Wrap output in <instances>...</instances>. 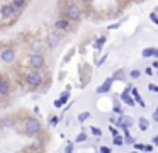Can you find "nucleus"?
<instances>
[{
  "label": "nucleus",
  "instance_id": "f257e3e1",
  "mask_svg": "<svg viewBox=\"0 0 158 153\" xmlns=\"http://www.w3.org/2000/svg\"><path fill=\"white\" fill-rule=\"evenodd\" d=\"M41 121L36 118H27L26 119V123H24V131L27 133L29 136H34L38 133L41 131Z\"/></svg>",
  "mask_w": 158,
  "mask_h": 153
},
{
  "label": "nucleus",
  "instance_id": "f03ea898",
  "mask_svg": "<svg viewBox=\"0 0 158 153\" xmlns=\"http://www.w3.org/2000/svg\"><path fill=\"white\" fill-rule=\"evenodd\" d=\"M26 84L29 85V87H39V85L43 84V73L39 71V70H31L29 73H26Z\"/></svg>",
  "mask_w": 158,
  "mask_h": 153
},
{
  "label": "nucleus",
  "instance_id": "7ed1b4c3",
  "mask_svg": "<svg viewBox=\"0 0 158 153\" xmlns=\"http://www.w3.org/2000/svg\"><path fill=\"white\" fill-rule=\"evenodd\" d=\"M46 65V60H44V55L43 53H32L29 56V66L32 70H39L41 71Z\"/></svg>",
  "mask_w": 158,
  "mask_h": 153
},
{
  "label": "nucleus",
  "instance_id": "20e7f679",
  "mask_svg": "<svg viewBox=\"0 0 158 153\" xmlns=\"http://www.w3.org/2000/svg\"><path fill=\"white\" fill-rule=\"evenodd\" d=\"M65 14H66L68 21H78L82 17V9L78 7L76 4H68L66 9H65Z\"/></svg>",
  "mask_w": 158,
  "mask_h": 153
},
{
  "label": "nucleus",
  "instance_id": "39448f33",
  "mask_svg": "<svg viewBox=\"0 0 158 153\" xmlns=\"http://www.w3.org/2000/svg\"><path fill=\"white\" fill-rule=\"evenodd\" d=\"M15 49L12 46H5L0 49V60L4 63H14L15 61Z\"/></svg>",
  "mask_w": 158,
  "mask_h": 153
},
{
  "label": "nucleus",
  "instance_id": "423d86ee",
  "mask_svg": "<svg viewBox=\"0 0 158 153\" xmlns=\"http://www.w3.org/2000/svg\"><path fill=\"white\" fill-rule=\"evenodd\" d=\"M10 94V80L7 76L0 75V97H7Z\"/></svg>",
  "mask_w": 158,
  "mask_h": 153
},
{
  "label": "nucleus",
  "instance_id": "0eeeda50",
  "mask_svg": "<svg viewBox=\"0 0 158 153\" xmlns=\"http://www.w3.org/2000/svg\"><path fill=\"white\" fill-rule=\"evenodd\" d=\"M60 41H61V34L58 32V31H49L48 32V46L49 48H56L58 44H60Z\"/></svg>",
  "mask_w": 158,
  "mask_h": 153
},
{
  "label": "nucleus",
  "instance_id": "6e6552de",
  "mask_svg": "<svg viewBox=\"0 0 158 153\" xmlns=\"http://www.w3.org/2000/svg\"><path fill=\"white\" fill-rule=\"evenodd\" d=\"M14 14H15V7L12 5V4H5V5H2V9H0V15L5 17V19L12 17Z\"/></svg>",
  "mask_w": 158,
  "mask_h": 153
},
{
  "label": "nucleus",
  "instance_id": "1a4fd4ad",
  "mask_svg": "<svg viewBox=\"0 0 158 153\" xmlns=\"http://www.w3.org/2000/svg\"><path fill=\"white\" fill-rule=\"evenodd\" d=\"M131 89H133L131 85H129V87H126V90L121 94V100H123V102H126V104H129V105H134V104H136V100H134V99L129 95Z\"/></svg>",
  "mask_w": 158,
  "mask_h": 153
},
{
  "label": "nucleus",
  "instance_id": "9d476101",
  "mask_svg": "<svg viewBox=\"0 0 158 153\" xmlns=\"http://www.w3.org/2000/svg\"><path fill=\"white\" fill-rule=\"evenodd\" d=\"M112 84H114V78L112 76H109L105 82H104L100 87H97V94H105V92L110 90V87H112Z\"/></svg>",
  "mask_w": 158,
  "mask_h": 153
},
{
  "label": "nucleus",
  "instance_id": "9b49d317",
  "mask_svg": "<svg viewBox=\"0 0 158 153\" xmlns=\"http://www.w3.org/2000/svg\"><path fill=\"white\" fill-rule=\"evenodd\" d=\"M55 29L56 31H68L70 29V21L68 19H58L55 22Z\"/></svg>",
  "mask_w": 158,
  "mask_h": 153
},
{
  "label": "nucleus",
  "instance_id": "f8f14e48",
  "mask_svg": "<svg viewBox=\"0 0 158 153\" xmlns=\"http://www.w3.org/2000/svg\"><path fill=\"white\" fill-rule=\"evenodd\" d=\"M141 55H143V58H150V56L158 58V48H144L141 51Z\"/></svg>",
  "mask_w": 158,
  "mask_h": 153
},
{
  "label": "nucleus",
  "instance_id": "ddd939ff",
  "mask_svg": "<svg viewBox=\"0 0 158 153\" xmlns=\"http://www.w3.org/2000/svg\"><path fill=\"white\" fill-rule=\"evenodd\" d=\"M131 94H133V99L136 100V104H139V105H141V107L144 109V107H146V104H144V100H143V99L139 97V94H138V90L134 89V87L131 89Z\"/></svg>",
  "mask_w": 158,
  "mask_h": 153
},
{
  "label": "nucleus",
  "instance_id": "4468645a",
  "mask_svg": "<svg viewBox=\"0 0 158 153\" xmlns=\"http://www.w3.org/2000/svg\"><path fill=\"white\" fill-rule=\"evenodd\" d=\"M138 128H139V131H146V129L150 128V123H148V119L139 118V119H138Z\"/></svg>",
  "mask_w": 158,
  "mask_h": 153
},
{
  "label": "nucleus",
  "instance_id": "2eb2a0df",
  "mask_svg": "<svg viewBox=\"0 0 158 153\" xmlns=\"http://www.w3.org/2000/svg\"><path fill=\"white\" fill-rule=\"evenodd\" d=\"M124 143H128V145H134L136 141H134V138L129 134V131L128 129H124Z\"/></svg>",
  "mask_w": 158,
  "mask_h": 153
},
{
  "label": "nucleus",
  "instance_id": "dca6fc26",
  "mask_svg": "<svg viewBox=\"0 0 158 153\" xmlns=\"http://www.w3.org/2000/svg\"><path fill=\"white\" fill-rule=\"evenodd\" d=\"M112 143L116 146H121V145H124V138L121 136V134H116L114 138H112Z\"/></svg>",
  "mask_w": 158,
  "mask_h": 153
},
{
  "label": "nucleus",
  "instance_id": "f3484780",
  "mask_svg": "<svg viewBox=\"0 0 158 153\" xmlns=\"http://www.w3.org/2000/svg\"><path fill=\"white\" fill-rule=\"evenodd\" d=\"M68 99H70V90L66 89V90H65V92L61 94V97H60V100H61V102H63V105H65V104H66V100H68Z\"/></svg>",
  "mask_w": 158,
  "mask_h": 153
},
{
  "label": "nucleus",
  "instance_id": "a211bd4d",
  "mask_svg": "<svg viewBox=\"0 0 158 153\" xmlns=\"http://www.w3.org/2000/svg\"><path fill=\"white\" fill-rule=\"evenodd\" d=\"M90 118V112H80L78 114V123H83V121H87Z\"/></svg>",
  "mask_w": 158,
  "mask_h": 153
},
{
  "label": "nucleus",
  "instance_id": "6ab92c4d",
  "mask_svg": "<svg viewBox=\"0 0 158 153\" xmlns=\"http://www.w3.org/2000/svg\"><path fill=\"white\" fill-rule=\"evenodd\" d=\"M83 141H87V134H85V133H80L75 138V143H83Z\"/></svg>",
  "mask_w": 158,
  "mask_h": 153
},
{
  "label": "nucleus",
  "instance_id": "aec40b11",
  "mask_svg": "<svg viewBox=\"0 0 158 153\" xmlns=\"http://www.w3.org/2000/svg\"><path fill=\"white\" fill-rule=\"evenodd\" d=\"M26 2H27V0H12V5H14L15 9H19V7H22Z\"/></svg>",
  "mask_w": 158,
  "mask_h": 153
},
{
  "label": "nucleus",
  "instance_id": "412c9836",
  "mask_svg": "<svg viewBox=\"0 0 158 153\" xmlns=\"http://www.w3.org/2000/svg\"><path fill=\"white\" fill-rule=\"evenodd\" d=\"M112 78H114V80H123V78H124V71H123V70H119L117 73L112 75Z\"/></svg>",
  "mask_w": 158,
  "mask_h": 153
},
{
  "label": "nucleus",
  "instance_id": "4be33fe9",
  "mask_svg": "<svg viewBox=\"0 0 158 153\" xmlns=\"http://www.w3.org/2000/svg\"><path fill=\"white\" fill-rule=\"evenodd\" d=\"M139 75H141V71H139V70H131V73H129L131 78H139Z\"/></svg>",
  "mask_w": 158,
  "mask_h": 153
},
{
  "label": "nucleus",
  "instance_id": "5701e85b",
  "mask_svg": "<svg viewBox=\"0 0 158 153\" xmlns=\"http://www.w3.org/2000/svg\"><path fill=\"white\" fill-rule=\"evenodd\" d=\"M104 43H105V39H104V38H99V39H97V43H95V48L100 49L104 46Z\"/></svg>",
  "mask_w": 158,
  "mask_h": 153
},
{
  "label": "nucleus",
  "instance_id": "b1692460",
  "mask_svg": "<svg viewBox=\"0 0 158 153\" xmlns=\"http://www.w3.org/2000/svg\"><path fill=\"white\" fill-rule=\"evenodd\" d=\"M90 131L94 133V134H95V136H102V131H100V129H99V128H94V126H92V128H90Z\"/></svg>",
  "mask_w": 158,
  "mask_h": 153
},
{
  "label": "nucleus",
  "instance_id": "393cba45",
  "mask_svg": "<svg viewBox=\"0 0 158 153\" xmlns=\"http://www.w3.org/2000/svg\"><path fill=\"white\" fill-rule=\"evenodd\" d=\"M58 121H60V118H56V116H53V118L49 119V124H51V126H56V124H58Z\"/></svg>",
  "mask_w": 158,
  "mask_h": 153
},
{
  "label": "nucleus",
  "instance_id": "a878e982",
  "mask_svg": "<svg viewBox=\"0 0 158 153\" xmlns=\"http://www.w3.org/2000/svg\"><path fill=\"white\" fill-rule=\"evenodd\" d=\"M114 112H117V114H121V116H123V107H121L119 104H116V105H114Z\"/></svg>",
  "mask_w": 158,
  "mask_h": 153
},
{
  "label": "nucleus",
  "instance_id": "bb28decb",
  "mask_svg": "<svg viewBox=\"0 0 158 153\" xmlns=\"http://www.w3.org/2000/svg\"><path fill=\"white\" fill-rule=\"evenodd\" d=\"M99 152H100V153H110L112 150H110L109 146H100V150H99Z\"/></svg>",
  "mask_w": 158,
  "mask_h": 153
},
{
  "label": "nucleus",
  "instance_id": "cd10ccee",
  "mask_svg": "<svg viewBox=\"0 0 158 153\" xmlns=\"http://www.w3.org/2000/svg\"><path fill=\"white\" fill-rule=\"evenodd\" d=\"M144 146H146V145H141V143H134V148H136V150H139V152H144Z\"/></svg>",
  "mask_w": 158,
  "mask_h": 153
},
{
  "label": "nucleus",
  "instance_id": "c85d7f7f",
  "mask_svg": "<svg viewBox=\"0 0 158 153\" xmlns=\"http://www.w3.org/2000/svg\"><path fill=\"white\" fill-rule=\"evenodd\" d=\"M65 153H73V145H71V143H68V145H66V148H65Z\"/></svg>",
  "mask_w": 158,
  "mask_h": 153
},
{
  "label": "nucleus",
  "instance_id": "c756f323",
  "mask_svg": "<svg viewBox=\"0 0 158 153\" xmlns=\"http://www.w3.org/2000/svg\"><path fill=\"white\" fill-rule=\"evenodd\" d=\"M148 89H150L151 92H158V85H155V84H150V85H148Z\"/></svg>",
  "mask_w": 158,
  "mask_h": 153
},
{
  "label": "nucleus",
  "instance_id": "7c9ffc66",
  "mask_svg": "<svg viewBox=\"0 0 158 153\" xmlns=\"http://www.w3.org/2000/svg\"><path fill=\"white\" fill-rule=\"evenodd\" d=\"M109 129H110V133H112V136H116V134H119V133H117V129H116V128H114L112 124L109 126Z\"/></svg>",
  "mask_w": 158,
  "mask_h": 153
},
{
  "label": "nucleus",
  "instance_id": "2f4dec72",
  "mask_svg": "<svg viewBox=\"0 0 158 153\" xmlns=\"http://www.w3.org/2000/svg\"><path fill=\"white\" fill-rule=\"evenodd\" d=\"M144 152H146V153H151V152H153V146H151V145H146V146H144Z\"/></svg>",
  "mask_w": 158,
  "mask_h": 153
},
{
  "label": "nucleus",
  "instance_id": "473e14b6",
  "mask_svg": "<svg viewBox=\"0 0 158 153\" xmlns=\"http://www.w3.org/2000/svg\"><path fill=\"white\" fill-rule=\"evenodd\" d=\"M61 105H63V102L60 100V99H56V100H55V107H61Z\"/></svg>",
  "mask_w": 158,
  "mask_h": 153
},
{
  "label": "nucleus",
  "instance_id": "72a5a7b5",
  "mask_svg": "<svg viewBox=\"0 0 158 153\" xmlns=\"http://www.w3.org/2000/svg\"><path fill=\"white\" fill-rule=\"evenodd\" d=\"M144 73H146V75H153V70H151V66H148V68L144 70Z\"/></svg>",
  "mask_w": 158,
  "mask_h": 153
},
{
  "label": "nucleus",
  "instance_id": "f704fd0d",
  "mask_svg": "<svg viewBox=\"0 0 158 153\" xmlns=\"http://www.w3.org/2000/svg\"><path fill=\"white\" fill-rule=\"evenodd\" d=\"M150 19L153 22H157V24H158V19H157V15H155V14H150Z\"/></svg>",
  "mask_w": 158,
  "mask_h": 153
},
{
  "label": "nucleus",
  "instance_id": "c9c22d12",
  "mask_svg": "<svg viewBox=\"0 0 158 153\" xmlns=\"http://www.w3.org/2000/svg\"><path fill=\"white\" fill-rule=\"evenodd\" d=\"M153 119H155V121L158 123V112H153Z\"/></svg>",
  "mask_w": 158,
  "mask_h": 153
},
{
  "label": "nucleus",
  "instance_id": "e433bc0d",
  "mask_svg": "<svg viewBox=\"0 0 158 153\" xmlns=\"http://www.w3.org/2000/svg\"><path fill=\"white\" fill-rule=\"evenodd\" d=\"M153 68H157V71H158V61H155V63H153Z\"/></svg>",
  "mask_w": 158,
  "mask_h": 153
},
{
  "label": "nucleus",
  "instance_id": "4c0bfd02",
  "mask_svg": "<svg viewBox=\"0 0 158 153\" xmlns=\"http://www.w3.org/2000/svg\"><path fill=\"white\" fill-rule=\"evenodd\" d=\"M153 143H158V136H153Z\"/></svg>",
  "mask_w": 158,
  "mask_h": 153
},
{
  "label": "nucleus",
  "instance_id": "58836bf2",
  "mask_svg": "<svg viewBox=\"0 0 158 153\" xmlns=\"http://www.w3.org/2000/svg\"><path fill=\"white\" fill-rule=\"evenodd\" d=\"M155 112H158V107H157V111H155Z\"/></svg>",
  "mask_w": 158,
  "mask_h": 153
},
{
  "label": "nucleus",
  "instance_id": "ea45409f",
  "mask_svg": "<svg viewBox=\"0 0 158 153\" xmlns=\"http://www.w3.org/2000/svg\"><path fill=\"white\" fill-rule=\"evenodd\" d=\"M131 153H138V152H131Z\"/></svg>",
  "mask_w": 158,
  "mask_h": 153
}]
</instances>
